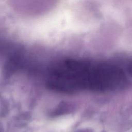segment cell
<instances>
[{"instance_id":"cell-1","label":"cell","mask_w":132,"mask_h":132,"mask_svg":"<svg viewBox=\"0 0 132 132\" xmlns=\"http://www.w3.org/2000/svg\"><path fill=\"white\" fill-rule=\"evenodd\" d=\"M48 78V87L60 92L103 91L111 89L114 73L108 64L65 59L54 65L49 72Z\"/></svg>"},{"instance_id":"cell-2","label":"cell","mask_w":132,"mask_h":132,"mask_svg":"<svg viewBox=\"0 0 132 132\" xmlns=\"http://www.w3.org/2000/svg\"><path fill=\"white\" fill-rule=\"evenodd\" d=\"M128 71L129 73L132 75V63H131L128 66Z\"/></svg>"},{"instance_id":"cell-3","label":"cell","mask_w":132,"mask_h":132,"mask_svg":"<svg viewBox=\"0 0 132 132\" xmlns=\"http://www.w3.org/2000/svg\"><path fill=\"white\" fill-rule=\"evenodd\" d=\"M0 132H3V127L1 125V124L0 123Z\"/></svg>"}]
</instances>
